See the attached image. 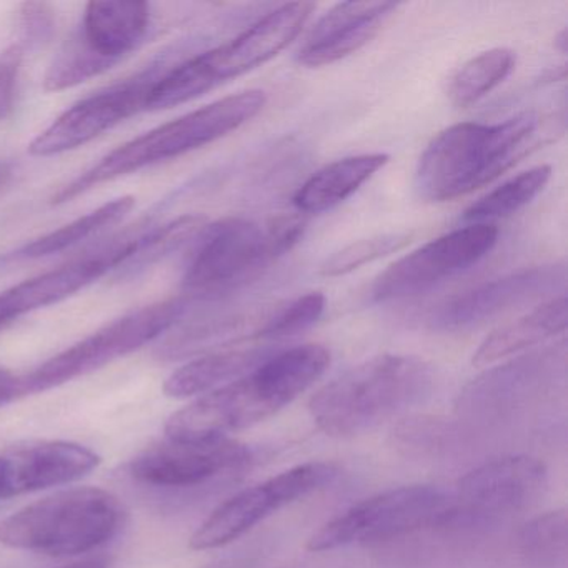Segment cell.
Instances as JSON below:
<instances>
[{
	"label": "cell",
	"instance_id": "19",
	"mask_svg": "<svg viewBox=\"0 0 568 568\" xmlns=\"http://www.w3.org/2000/svg\"><path fill=\"white\" fill-rule=\"evenodd\" d=\"M101 457L85 445L31 440L0 452V500L71 484L91 474Z\"/></svg>",
	"mask_w": 568,
	"mask_h": 568
},
{
	"label": "cell",
	"instance_id": "8",
	"mask_svg": "<svg viewBox=\"0 0 568 568\" xmlns=\"http://www.w3.org/2000/svg\"><path fill=\"white\" fill-rule=\"evenodd\" d=\"M151 21L148 2H89L78 31L45 72V91H68L104 74L144 42Z\"/></svg>",
	"mask_w": 568,
	"mask_h": 568
},
{
	"label": "cell",
	"instance_id": "3",
	"mask_svg": "<svg viewBox=\"0 0 568 568\" xmlns=\"http://www.w3.org/2000/svg\"><path fill=\"white\" fill-rule=\"evenodd\" d=\"M434 387L435 371L428 362L378 355L328 382L312 397L308 410L331 437H357L424 404Z\"/></svg>",
	"mask_w": 568,
	"mask_h": 568
},
{
	"label": "cell",
	"instance_id": "1",
	"mask_svg": "<svg viewBox=\"0 0 568 568\" xmlns=\"http://www.w3.org/2000/svg\"><path fill=\"white\" fill-rule=\"evenodd\" d=\"M331 365V352L318 344L274 352L251 374L222 385L175 412L165 434L178 440L227 437L267 420L311 388Z\"/></svg>",
	"mask_w": 568,
	"mask_h": 568
},
{
	"label": "cell",
	"instance_id": "30",
	"mask_svg": "<svg viewBox=\"0 0 568 568\" xmlns=\"http://www.w3.org/2000/svg\"><path fill=\"white\" fill-rule=\"evenodd\" d=\"M325 311V297L321 292H311L284 307L275 308L255 331L254 337L262 341H282L311 328L321 321Z\"/></svg>",
	"mask_w": 568,
	"mask_h": 568
},
{
	"label": "cell",
	"instance_id": "22",
	"mask_svg": "<svg viewBox=\"0 0 568 568\" xmlns=\"http://www.w3.org/2000/svg\"><path fill=\"white\" fill-rule=\"evenodd\" d=\"M567 328V297H551L528 314L495 328L474 354V365L485 367L535 347Z\"/></svg>",
	"mask_w": 568,
	"mask_h": 568
},
{
	"label": "cell",
	"instance_id": "18",
	"mask_svg": "<svg viewBox=\"0 0 568 568\" xmlns=\"http://www.w3.org/2000/svg\"><path fill=\"white\" fill-rule=\"evenodd\" d=\"M565 344L498 365L474 378L458 397L464 414H504L541 394L565 375Z\"/></svg>",
	"mask_w": 568,
	"mask_h": 568
},
{
	"label": "cell",
	"instance_id": "6",
	"mask_svg": "<svg viewBox=\"0 0 568 568\" xmlns=\"http://www.w3.org/2000/svg\"><path fill=\"white\" fill-rule=\"evenodd\" d=\"M312 2H291L268 12L227 44L202 52L161 75L145 111H165L207 94L284 51L311 19Z\"/></svg>",
	"mask_w": 568,
	"mask_h": 568
},
{
	"label": "cell",
	"instance_id": "26",
	"mask_svg": "<svg viewBox=\"0 0 568 568\" xmlns=\"http://www.w3.org/2000/svg\"><path fill=\"white\" fill-rule=\"evenodd\" d=\"M515 52L497 48L465 62L448 85V98L458 109H467L490 94L515 69Z\"/></svg>",
	"mask_w": 568,
	"mask_h": 568
},
{
	"label": "cell",
	"instance_id": "2",
	"mask_svg": "<svg viewBox=\"0 0 568 568\" xmlns=\"http://www.w3.org/2000/svg\"><path fill=\"white\" fill-rule=\"evenodd\" d=\"M540 118L521 114L498 124L462 122L432 139L415 171L427 202L464 197L514 168L540 145Z\"/></svg>",
	"mask_w": 568,
	"mask_h": 568
},
{
	"label": "cell",
	"instance_id": "14",
	"mask_svg": "<svg viewBox=\"0 0 568 568\" xmlns=\"http://www.w3.org/2000/svg\"><path fill=\"white\" fill-rule=\"evenodd\" d=\"M497 239L498 229L494 224H470L448 232L382 272L372 287V298L385 304L432 291L478 264L490 254Z\"/></svg>",
	"mask_w": 568,
	"mask_h": 568
},
{
	"label": "cell",
	"instance_id": "15",
	"mask_svg": "<svg viewBox=\"0 0 568 568\" xmlns=\"http://www.w3.org/2000/svg\"><path fill=\"white\" fill-rule=\"evenodd\" d=\"M162 65L134 75L82 99L62 112L45 131L29 145L34 158H54L84 148L105 132L145 111L149 94L161 79Z\"/></svg>",
	"mask_w": 568,
	"mask_h": 568
},
{
	"label": "cell",
	"instance_id": "23",
	"mask_svg": "<svg viewBox=\"0 0 568 568\" xmlns=\"http://www.w3.org/2000/svg\"><path fill=\"white\" fill-rule=\"evenodd\" d=\"M388 155L364 154L341 159L325 165L298 187L294 205L304 214H322L354 195L387 165Z\"/></svg>",
	"mask_w": 568,
	"mask_h": 568
},
{
	"label": "cell",
	"instance_id": "36",
	"mask_svg": "<svg viewBox=\"0 0 568 568\" xmlns=\"http://www.w3.org/2000/svg\"><path fill=\"white\" fill-rule=\"evenodd\" d=\"M555 48H557L561 54L567 52V29H564V31L557 36V39H555Z\"/></svg>",
	"mask_w": 568,
	"mask_h": 568
},
{
	"label": "cell",
	"instance_id": "17",
	"mask_svg": "<svg viewBox=\"0 0 568 568\" xmlns=\"http://www.w3.org/2000/svg\"><path fill=\"white\" fill-rule=\"evenodd\" d=\"M138 237L122 239L94 254L84 255L0 292V331L32 312L68 301L109 272L118 271L131 257Z\"/></svg>",
	"mask_w": 568,
	"mask_h": 568
},
{
	"label": "cell",
	"instance_id": "11",
	"mask_svg": "<svg viewBox=\"0 0 568 568\" xmlns=\"http://www.w3.org/2000/svg\"><path fill=\"white\" fill-rule=\"evenodd\" d=\"M547 467L528 455L497 458L468 471L452 491L445 527H485L537 504L547 488Z\"/></svg>",
	"mask_w": 568,
	"mask_h": 568
},
{
	"label": "cell",
	"instance_id": "32",
	"mask_svg": "<svg viewBox=\"0 0 568 568\" xmlns=\"http://www.w3.org/2000/svg\"><path fill=\"white\" fill-rule=\"evenodd\" d=\"M55 16L45 2H26L21 6V31L29 45L42 44L54 31Z\"/></svg>",
	"mask_w": 568,
	"mask_h": 568
},
{
	"label": "cell",
	"instance_id": "9",
	"mask_svg": "<svg viewBox=\"0 0 568 568\" xmlns=\"http://www.w3.org/2000/svg\"><path fill=\"white\" fill-rule=\"evenodd\" d=\"M185 308L187 301L184 297L168 298L115 318L19 378L21 395L61 387L139 351L171 331L181 321Z\"/></svg>",
	"mask_w": 568,
	"mask_h": 568
},
{
	"label": "cell",
	"instance_id": "5",
	"mask_svg": "<svg viewBox=\"0 0 568 568\" xmlns=\"http://www.w3.org/2000/svg\"><path fill=\"white\" fill-rule=\"evenodd\" d=\"M265 92H239L159 125L109 152L98 164L72 179L54 194L52 204H65L105 182L205 148L252 121L265 108Z\"/></svg>",
	"mask_w": 568,
	"mask_h": 568
},
{
	"label": "cell",
	"instance_id": "27",
	"mask_svg": "<svg viewBox=\"0 0 568 568\" xmlns=\"http://www.w3.org/2000/svg\"><path fill=\"white\" fill-rule=\"evenodd\" d=\"M550 165H538L515 175L510 181L495 187L494 191L478 199L464 212V221L471 224H487L508 215L530 204L550 181Z\"/></svg>",
	"mask_w": 568,
	"mask_h": 568
},
{
	"label": "cell",
	"instance_id": "24",
	"mask_svg": "<svg viewBox=\"0 0 568 568\" xmlns=\"http://www.w3.org/2000/svg\"><path fill=\"white\" fill-rule=\"evenodd\" d=\"M135 207V197L124 195L114 199L108 204L101 205L95 211L62 225L58 231L49 232L29 244L22 245L14 254L9 255L12 261H38V258L51 257L75 247L81 242L114 227L119 222L124 221Z\"/></svg>",
	"mask_w": 568,
	"mask_h": 568
},
{
	"label": "cell",
	"instance_id": "16",
	"mask_svg": "<svg viewBox=\"0 0 568 568\" xmlns=\"http://www.w3.org/2000/svg\"><path fill=\"white\" fill-rule=\"evenodd\" d=\"M567 284V264L535 265L475 285L432 308L425 318L434 332H458L484 324L505 312L540 301Z\"/></svg>",
	"mask_w": 568,
	"mask_h": 568
},
{
	"label": "cell",
	"instance_id": "25",
	"mask_svg": "<svg viewBox=\"0 0 568 568\" xmlns=\"http://www.w3.org/2000/svg\"><path fill=\"white\" fill-rule=\"evenodd\" d=\"M209 221L204 215H181L148 234L139 235L138 244L131 257L118 268L119 277L132 278L144 274L152 265L164 261L169 255L184 247L187 242L199 237L207 227Z\"/></svg>",
	"mask_w": 568,
	"mask_h": 568
},
{
	"label": "cell",
	"instance_id": "35",
	"mask_svg": "<svg viewBox=\"0 0 568 568\" xmlns=\"http://www.w3.org/2000/svg\"><path fill=\"white\" fill-rule=\"evenodd\" d=\"M12 165L9 162L0 161V189L6 187L12 179Z\"/></svg>",
	"mask_w": 568,
	"mask_h": 568
},
{
	"label": "cell",
	"instance_id": "33",
	"mask_svg": "<svg viewBox=\"0 0 568 568\" xmlns=\"http://www.w3.org/2000/svg\"><path fill=\"white\" fill-rule=\"evenodd\" d=\"M18 397H21L19 378L6 368H0V405H6Z\"/></svg>",
	"mask_w": 568,
	"mask_h": 568
},
{
	"label": "cell",
	"instance_id": "7",
	"mask_svg": "<svg viewBox=\"0 0 568 568\" xmlns=\"http://www.w3.org/2000/svg\"><path fill=\"white\" fill-rule=\"evenodd\" d=\"M124 508L111 491L71 488L0 521V544L49 557L88 554L121 530Z\"/></svg>",
	"mask_w": 568,
	"mask_h": 568
},
{
	"label": "cell",
	"instance_id": "28",
	"mask_svg": "<svg viewBox=\"0 0 568 568\" xmlns=\"http://www.w3.org/2000/svg\"><path fill=\"white\" fill-rule=\"evenodd\" d=\"M567 514L547 511L528 521L518 534V548L528 560L557 564L567 554Z\"/></svg>",
	"mask_w": 568,
	"mask_h": 568
},
{
	"label": "cell",
	"instance_id": "4",
	"mask_svg": "<svg viewBox=\"0 0 568 568\" xmlns=\"http://www.w3.org/2000/svg\"><path fill=\"white\" fill-rule=\"evenodd\" d=\"M304 232L302 215H281L265 224L241 217L207 224L182 278L185 301H221L241 291L287 254Z\"/></svg>",
	"mask_w": 568,
	"mask_h": 568
},
{
	"label": "cell",
	"instance_id": "10",
	"mask_svg": "<svg viewBox=\"0 0 568 568\" xmlns=\"http://www.w3.org/2000/svg\"><path fill=\"white\" fill-rule=\"evenodd\" d=\"M452 508V491L434 485L392 488L352 505L322 525L307 548L337 550L355 544L388 540L422 528H444Z\"/></svg>",
	"mask_w": 568,
	"mask_h": 568
},
{
	"label": "cell",
	"instance_id": "20",
	"mask_svg": "<svg viewBox=\"0 0 568 568\" xmlns=\"http://www.w3.org/2000/svg\"><path fill=\"white\" fill-rule=\"evenodd\" d=\"M400 4L395 2H341L318 19L297 52L305 68L335 64L361 51L384 28Z\"/></svg>",
	"mask_w": 568,
	"mask_h": 568
},
{
	"label": "cell",
	"instance_id": "31",
	"mask_svg": "<svg viewBox=\"0 0 568 568\" xmlns=\"http://www.w3.org/2000/svg\"><path fill=\"white\" fill-rule=\"evenodd\" d=\"M24 54L22 44L9 45L0 52V122L8 121L14 112Z\"/></svg>",
	"mask_w": 568,
	"mask_h": 568
},
{
	"label": "cell",
	"instance_id": "21",
	"mask_svg": "<svg viewBox=\"0 0 568 568\" xmlns=\"http://www.w3.org/2000/svg\"><path fill=\"white\" fill-rule=\"evenodd\" d=\"M274 354L265 347H222L187 362L165 381L164 394L172 398H189L215 390L251 374L265 358Z\"/></svg>",
	"mask_w": 568,
	"mask_h": 568
},
{
	"label": "cell",
	"instance_id": "34",
	"mask_svg": "<svg viewBox=\"0 0 568 568\" xmlns=\"http://www.w3.org/2000/svg\"><path fill=\"white\" fill-rule=\"evenodd\" d=\"M61 568H111L108 560L102 558H91V560L78 561V564L65 565Z\"/></svg>",
	"mask_w": 568,
	"mask_h": 568
},
{
	"label": "cell",
	"instance_id": "13",
	"mask_svg": "<svg viewBox=\"0 0 568 568\" xmlns=\"http://www.w3.org/2000/svg\"><path fill=\"white\" fill-rule=\"evenodd\" d=\"M252 454L229 437L164 442L145 448L128 465L129 477L152 490L182 491L204 488L244 470Z\"/></svg>",
	"mask_w": 568,
	"mask_h": 568
},
{
	"label": "cell",
	"instance_id": "12",
	"mask_svg": "<svg viewBox=\"0 0 568 568\" xmlns=\"http://www.w3.org/2000/svg\"><path fill=\"white\" fill-rule=\"evenodd\" d=\"M338 468L327 462H305L254 487L239 491L219 505L194 531L192 550H214L237 540L275 511L332 484Z\"/></svg>",
	"mask_w": 568,
	"mask_h": 568
},
{
	"label": "cell",
	"instance_id": "29",
	"mask_svg": "<svg viewBox=\"0 0 568 568\" xmlns=\"http://www.w3.org/2000/svg\"><path fill=\"white\" fill-rule=\"evenodd\" d=\"M414 234L408 232H390V234L374 235L362 239L347 245L342 251L335 252L321 265V275L324 277H342L351 274L364 265L381 261L387 255L395 254L410 244Z\"/></svg>",
	"mask_w": 568,
	"mask_h": 568
}]
</instances>
